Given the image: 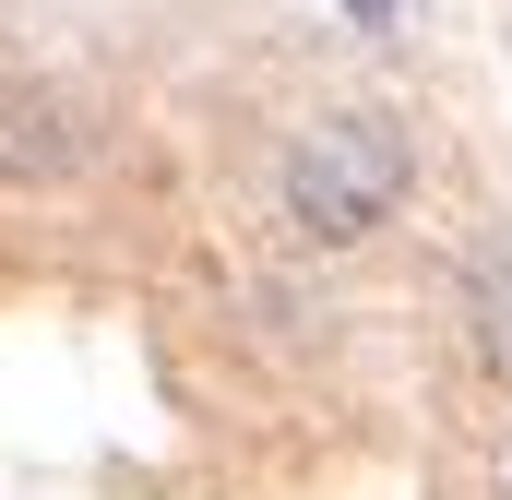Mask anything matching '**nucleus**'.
Here are the masks:
<instances>
[{"mask_svg":"<svg viewBox=\"0 0 512 500\" xmlns=\"http://www.w3.org/2000/svg\"><path fill=\"white\" fill-rule=\"evenodd\" d=\"M405 179H417V155H405V131L382 108H334V120H310L286 143V227L310 250H358L393 227V203H405Z\"/></svg>","mask_w":512,"mask_h":500,"instance_id":"obj_1","label":"nucleus"},{"mask_svg":"<svg viewBox=\"0 0 512 500\" xmlns=\"http://www.w3.org/2000/svg\"><path fill=\"white\" fill-rule=\"evenodd\" d=\"M72 167H84V108H72L60 84L0 72V179L48 191V179H72Z\"/></svg>","mask_w":512,"mask_h":500,"instance_id":"obj_2","label":"nucleus"},{"mask_svg":"<svg viewBox=\"0 0 512 500\" xmlns=\"http://www.w3.org/2000/svg\"><path fill=\"white\" fill-rule=\"evenodd\" d=\"M465 358H477L489 381H512V262L501 250L465 274Z\"/></svg>","mask_w":512,"mask_h":500,"instance_id":"obj_3","label":"nucleus"},{"mask_svg":"<svg viewBox=\"0 0 512 500\" xmlns=\"http://www.w3.org/2000/svg\"><path fill=\"white\" fill-rule=\"evenodd\" d=\"M346 12H370V24H393V0H346Z\"/></svg>","mask_w":512,"mask_h":500,"instance_id":"obj_4","label":"nucleus"},{"mask_svg":"<svg viewBox=\"0 0 512 500\" xmlns=\"http://www.w3.org/2000/svg\"><path fill=\"white\" fill-rule=\"evenodd\" d=\"M501 500H512V489H501Z\"/></svg>","mask_w":512,"mask_h":500,"instance_id":"obj_5","label":"nucleus"}]
</instances>
